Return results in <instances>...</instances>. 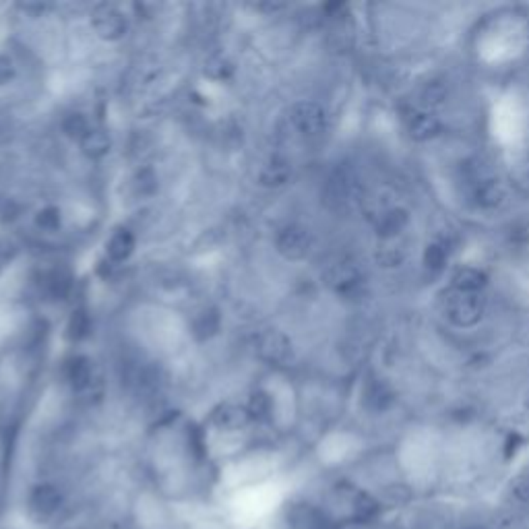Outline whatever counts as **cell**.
Listing matches in <instances>:
<instances>
[{"mask_svg": "<svg viewBox=\"0 0 529 529\" xmlns=\"http://www.w3.org/2000/svg\"><path fill=\"white\" fill-rule=\"evenodd\" d=\"M221 327V314L217 308H205L196 314L193 321V335L196 341H207L211 337H216L217 331Z\"/></svg>", "mask_w": 529, "mask_h": 529, "instance_id": "8", "label": "cell"}, {"mask_svg": "<svg viewBox=\"0 0 529 529\" xmlns=\"http://www.w3.org/2000/svg\"><path fill=\"white\" fill-rule=\"evenodd\" d=\"M211 422L216 424L219 430H242L248 422L251 415L248 410L242 405H234V403H221L217 405L213 413H211Z\"/></svg>", "mask_w": 529, "mask_h": 529, "instance_id": "5", "label": "cell"}, {"mask_svg": "<svg viewBox=\"0 0 529 529\" xmlns=\"http://www.w3.org/2000/svg\"><path fill=\"white\" fill-rule=\"evenodd\" d=\"M277 253L290 261H298L302 256H306L311 240L308 234L302 228H286L283 232H279L277 240H275Z\"/></svg>", "mask_w": 529, "mask_h": 529, "instance_id": "4", "label": "cell"}, {"mask_svg": "<svg viewBox=\"0 0 529 529\" xmlns=\"http://www.w3.org/2000/svg\"><path fill=\"white\" fill-rule=\"evenodd\" d=\"M255 11H269V13H275V11H281L286 4H275V2H256V4H251Z\"/></svg>", "mask_w": 529, "mask_h": 529, "instance_id": "20", "label": "cell"}, {"mask_svg": "<svg viewBox=\"0 0 529 529\" xmlns=\"http://www.w3.org/2000/svg\"><path fill=\"white\" fill-rule=\"evenodd\" d=\"M23 11H29V13H44L46 9H50V4H29V2H25V4H19Z\"/></svg>", "mask_w": 529, "mask_h": 529, "instance_id": "21", "label": "cell"}, {"mask_svg": "<svg viewBox=\"0 0 529 529\" xmlns=\"http://www.w3.org/2000/svg\"><path fill=\"white\" fill-rule=\"evenodd\" d=\"M64 374H66V381H69L73 391H85L94 383V364L85 356H75L66 362Z\"/></svg>", "mask_w": 529, "mask_h": 529, "instance_id": "7", "label": "cell"}, {"mask_svg": "<svg viewBox=\"0 0 529 529\" xmlns=\"http://www.w3.org/2000/svg\"><path fill=\"white\" fill-rule=\"evenodd\" d=\"M91 331V318L85 308H77L75 313L71 314L69 323H66V339L71 343H79L83 341Z\"/></svg>", "mask_w": 529, "mask_h": 529, "instance_id": "11", "label": "cell"}, {"mask_svg": "<svg viewBox=\"0 0 529 529\" xmlns=\"http://www.w3.org/2000/svg\"><path fill=\"white\" fill-rule=\"evenodd\" d=\"M286 180H288V168H286V163H279V161H271L258 174V182L263 186H279Z\"/></svg>", "mask_w": 529, "mask_h": 529, "instance_id": "14", "label": "cell"}, {"mask_svg": "<svg viewBox=\"0 0 529 529\" xmlns=\"http://www.w3.org/2000/svg\"><path fill=\"white\" fill-rule=\"evenodd\" d=\"M62 129H64V133H66L69 137L77 138L79 143L87 137L89 131H91L89 120H87L85 114H81V112H73V114H69V116L64 118V120H62Z\"/></svg>", "mask_w": 529, "mask_h": 529, "instance_id": "12", "label": "cell"}, {"mask_svg": "<svg viewBox=\"0 0 529 529\" xmlns=\"http://www.w3.org/2000/svg\"><path fill=\"white\" fill-rule=\"evenodd\" d=\"M13 77H15V66H13V62L6 59V56H0V85L9 83Z\"/></svg>", "mask_w": 529, "mask_h": 529, "instance_id": "19", "label": "cell"}, {"mask_svg": "<svg viewBox=\"0 0 529 529\" xmlns=\"http://www.w3.org/2000/svg\"><path fill=\"white\" fill-rule=\"evenodd\" d=\"M246 410H248L251 420H265V418H269V413L273 410V401H271L269 393L265 391L253 393L251 399H248Z\"/></svg>", "mask_w": 529, "mask_h": 529, "instance_id": "13", "label": "cell"}, {"mask_svg": "<svg viewBox=\"0 0 529 529\" xmlns=\"http://www.w3.org/2000/svg\"><path fill=\"white\" fill-rule=\"evenodd\" d=\"M135 251V236L129 230H118L106 244V253L112 263H122Z\"/></svg>", "mask_w": 529, "mask_h": 529, "instance_id": "9", "label": "cell"}, {"mask_svg": "<svg viewBox=\"0 0 529 529\" xmlns=\"http://www.w3.org/2000/svg\"><path fill=\"white\" fill-rule=\"evenodd\" d=\"M112 147V141H110V135L106 131H99V129H91L89 135L81 141V149L83 153L91 159H99L104 157Z\"/></svg>", "mask_w": 529, "mask_h": 529, "instance_id": "10", "label": "cell"}, {"mask_svg": "<svg viewBox=\"0 0 529 529\" xmlns=\"http://www.w3.org/2000/svg\"><path fill=\"white\" fill-rule=\"evenodd\" d=\"M256 353L261 360L275 364V366H283L292 360L294 350H292V341L279 331H263L256 337Z\"/></svg>", "mask_w": 529, "mask_h": 529, "instance_id": "2", "label": "cell"}, {"mask_svg": "<svg viewBox=\"0 0 529 529\" xmlns=\"http://www.w3.org/2000/svg\"><path fill=\"white\" fill-rule=\"evenodd\" d=\"M46 290H48L50 298L62 300L64 296L69 294V290H71V279H69V275L62 273V271L50 273L48 275V279H46Z\"/></svg>", "mask_w": 529, "mask_h": 529, "instance_id": "15", "label": "cell"}, {"mask_svg": "<svg viewBox=\"0 0 529 529\" xmlns=\"http://www.w3.org/2000/svg\"><path fill=\"white\" fill-rule=\"evenodd\" d=\"M60 505H62V494L52 484H39L29 494V509L39 519L56 515Z\"/></svg>", "mask_w": 529, "mask_h": 529, "instance_id": "3", "label": "cell"}, {"mask_svg": "<svg viewBox=\"0 0 529 529\" xmlns=\"http://www.w3.org/2000/svg\"><path fill=\"white\" fill-rule=\"evenodd\" d=\"M91 25H94L99 38L108 39V41L122 39L129 31V21L124 17V13L118 9L116 4H110V2L96 4V9L91 13Z\"/></svg>", "mask_w": 529, "mask_h": 529, "instance_id": "1", "label": "cell"}, {"mask_svg": "<svg viewBox=\"0 0 529 529\" xmlns=\"http://www.w3.org/2000/svg\"><path fill=\"white\" fill-rule=\"evenodd\" d=\"M205 73L213 79H226L232 75V64L223 59L211 60V62H207V64H205Z\"/></svg>", "mask_w": 529, "mask_h": 529, "instance_id": "18", "label": "cell"}, {"mask_svg": "<svg viewBox=\"0 0 529 529\" xmlns=\"http://www.w3.org/2000/svg\"><path fill=\"white\" fill-rule=\"evenodd\" d=\"M62 223V216H60L59 207H46L36 216V226L44 232H56Z\"/></svg>", "mask_w": 529, "mask_h": 529, "instance_id": "16", "label": "cell"}, {"mask_svg": "<svg viewBox=\"0 0 529 529\" xmlns=\"http://www.w3.org/2000/svg\"><path fill=\"white\" fill-rule=\"evenodd\" d=\"M133 184H135L137 195L151 196L156 195L157 191V176L151 170H141L135 176V180H133Z\"/></svg>", "mask_w": 529, "mask_h": 529, "instance_id": "17", "label": "cell"}, {"mask_svg": "<svg viewBox=\"0 0 529 529\" xmlns=\"http://www.w3.org/2000/svg\"><path fill=\"white\" fill-rule=\"evenodd\" d=\"M290 118L294 122V126L304 133V135H313V133H318L323 129V122H325V114L323 110L316 106V104H296L290 112Z\"/></svg>", "mask_w": 529, "mask_h": 529, "instance_id": "6", "label": "cell"}]
</instances>
